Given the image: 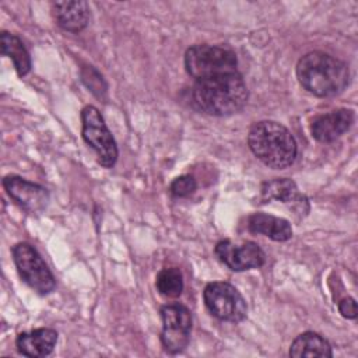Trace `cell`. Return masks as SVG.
<instances>
[{"mask_svg": "<svg viewBox=\"0 0 358 358\" xmlns=\"http://www.w3.org/2000/svg\"><path fill=\"white\" fill-rule=\"evenodd\" d=\"M249 91L238 71L196 80L190 90L192 105L206 115L229 116L248 102Z\"/></svg>", "mask_w": 358, "mask_h": 358, "instance_id": "cell-1", "label": "cell"}, {"mask_svg": "<svg viewBox=\"0 0 358 358\" xmlns=\"http://www.w3.org/2000/svg\"><path fill=\"white\" fill-rule=\"evenodd\" d=\"M296 77L308 92L320 98H329L345 90L350 71L343 60L326 52L315 50L298 60Z\"/></svg>", "mask_w": 358, "mask_h": 358, "instance_id": "cell-2", "label": "cell"}, {"mask_svg": "<svg viewBox=\"0 0 358 358\" xmlns=\"http://www.w3.org/2000/svg\"><path fill=\"white\" fill-rule=\"evenodd\" d=\"M248 145L257 159L273 169H284L292 165L298 152L291 131L274 120L255 123L248 134Z\"/></svg>", "mask_w": 358, "mask_h": 358, "instance_id": "cell-3", "label": "cell"}, {"mask_svg": "<svg viewBox=\"0 0 358 358\" xmlns=\"http://www.w3.org/2000/svg\"><path fill=\"white\" fill-rule=\"evenodd\" d=\"M238 59L234 50L218 45H194L185 53L186 71L194 78L201 80L218 74L234 73Z\"/></svg>", "mask_w": 358, "mask_h": 358, "instance_id": "cell-4", "label": "cell"}, {"mask_svg": "<svg viewBox=\"0 0 358 358\" xmlns=\"http://www.w3.org/2000/svg\"><path fill=\"white\" fill-rule=\"evenodd\" d=\"M13 259L21 280L41 295L50 294L56 280L38 250L28 242H18L13 246Z\"/></svg>", "mask_w": 358, "mask_h": 358, "instance_id": "cell-5", "label": "cell"}, {"mask_svg": "<svg viewBox=\"0 0 358 358\" xmlns=\"http://www.w3.org/2000/svg\"><path fill=\"white\" fill-rule=\"evenodd\" d=\"M81 123L83 138L96 152L98 162L105 168H112L117 161L119 151L101 112L92 105L84 106L81 110Z\"/></svg>", "mask_w": 358, "mask_h": 358, "instance_id": "cell-6", "label": "cell"}, {"mask_svg": "<svg viewBox=\"0 0 358 358\" xmlns=\"http://www.w3.org/2000/svg\"><path fill=\"white\" fill-rule=\"evenodd\" d=\"M203 298L210 313L222 322L239 323L246 317V301L229 282H208L203 291Z\"/></svg>", "mask_w": 358, "mask_h": 358, "instance_id": "cell-7", "label": "cell"}, {"mask_svg": "<svg viewBox=\"0 0 358 358\" xmlns=\"http://www.w3.org/2000/svg\"><path fill=\"white\" fill-rule=\"evenodd\" d=\"M161 343L166 352H182L190 340L192 313L182 303H168L161 308Z\"/></svg>", "mask_w": 358, "mask_h": 358, "instance_id": "cell-8", "label": "cell"}, {"mask_svg": "<svg viewBox=\"0 0 358 358\" xmlns=\"http://www.w3.org/2000/svg\"><path fill=\"white\" fill-rule=\"evenodd\" d=\"M214 253L218 260L232 271L259 268L266 262V255L262 248L250 241L241 245L228 239L220 241L214 248Z\"/></svg>", "mask_w": 358, "mask_h": 358, "instance_id": "cell-9", "label": "cell"}, {"mask_svg": "<svg viewBox=\"0 0 358 358\" xmlns=\"http://www.w3.org/2000/svg\"><path fill=\"white\" fill-rule=\"evenodd\" d=\"M3 186L15 203L29 213H39L48 206L49 193L38 183L18 175H7L3 179Z\"/></svg>", "mask_w": 358, "mask_h": 358, "instance_id": "cell-10", "label": "cell"}, {"mask_svg": "<svg viewBox=\"0 0 358 358\" xmlns=\"http://www.w3.org/2000/svg\"><path fill=\"white\" fill-rule=\"evenodd\" d=\"M354 123V112L350 109H336L313 119L310 131L315 140L331 143L341 137Z\"/></svg>", "mask_w": 358, "mask_h": 358, "instance_id": "cell-11", "label": "cell"}, {"mask_svg": "<svg viewBox=\"0 0 358 358\" xmlns=\"http://www.w3.org/2000/svg\"><path fill=\"white\" fill-rule=\"evenodd\" d=\"M262 199L264 201L277 200L284 204H291L299 214L309 211L308 199L299 193L296 183L288 178H277L264 182L262 186Z\"/></svg>", "mask_w": 358, "mask_h": 358, "instance_id": "cell-12", "label": "cell"}, {"mask_svg": "<svg viewBox=\"0 0 358 358\" xmlns=\"http://www.w3.org/2000/svg\"><path fill=\"white\" fill-rule=\"evenodd\" d=\"M57 343V331L49 327H41L31 331L20 333L15 345L20 354L31 358L49 355Z\"/></svg>", "mask_w": 358, "mask_h": 358, "instance_id": "cell-13", "label": "cell"}, {"mask_svg": "<svg viewBox=\"0 0 358 358\" xmlns=\"http://www.w3.org/2000/svg\"><path fill=\"white\" fill-rule=\"evenodd\" d=\"M57 25L69 32H80L90 22V6L84 0L56 1L52 6Z\"/></svg>", "mask_w": 358, "mask_h": 358, "instance_id": "cell-14", "label": "cell"}, {"mask_svg": "<svg viewBox=\"0 0 358 358\" xmlns=\"http://www.w3.org/2000/svg\"><path fill=\"white\" fill-rule=\"evenodd\" d=\"M246 225L250 232L264 235L275 242H285L292 238L291 222L281 217L255 213L248 218Z\"/></svg>", "mask_w": 358, "mask_h": 358, "instance_id": "cell-15", "label": "cell"}, {"mask_svg": "<svg viewBox=\"0 0 358 358\" xmlns=\"http://www.w3.org/2000/svg\"><path fill=\"white\" fill-rule=\"evenodd\" d=\"M289 357L302 358V357H319L330 358L333 357L330 343L315 331H305L294 338L289 347Z\"/></svg>", "mask_w": 358, "mask_h": 358, "instance_id": "cell-16", "label": "cell"}, {"mask_svg": "<svg viewBox=\"0 0 358 358\" xmlns=\"http://www.w3.org/2000/svg\"><path fill=\"white\" fill-rule=\"evenodd\" d=\"M0 41H1V53L4 56H8L13 60L18 76L22 77L28 74L31 70V56L27 48L24 46V43L21 42V39L10 32L3 31Z\"/></svg>", "mask_w": 358, "mask_h": 358, "instance_id": "cell-17", "label": "cell"}, {"mask_svg": "<svg viewBox=\"0 0 358 358\" xmlns=\"http://www.w3.org/2000/svg\"><path fill=\"white\" fill-rule=\"evenodd\" d=\"M158 292L166 298H178L183 291V275L178 267L162 268L155 278Z\"/></svg>", "mask_w": 358, "mask_h": 358, "instance_id": "cell-18", "label": "cell"}, {"mask_svg": "<svg viewBox=\"0 0 358 358\" xmlns=\"http://www.w3.org/2000/svg\"><path fill=\"white\" fill-rule=\"evenodd\" d=\"M197 189V182L192 175H180L169 185V192L175 197H187Z\"/></svg>", "mask_w": 358, "mask_h": 358, "instance_id": "cell-19", "label": "cell"}, {"mask_svg": "<svg viewBox=\"0 0 358 358\" xmlns=\"http://www.w3.org/2000/svg\"><path fill=\"white\" fill-rule=\"evenodd\" d=\"M83 81L84 84L98 96L101 98V95L103 92H106V84L102 78V76L92 67V66H87L83 69Z\"/></svg>", "mask_w": 358, "mask_h": 358, "instance_id": "cell-20", "label": "cell"}, {"mask_svg": "<svg viewBox=\"0 0 358 358\" xmlns=\"http://www.w3.org/2000/svg\"><path fill=\"white\" fill-rule=\"evenodd\" d=\"M338 310L340 313L347 319H355L357 317V302L354 298H344L338 302Z\"/></svg>", "mask_w": 358, "mask_h": 358, "instance_id": "cell-21", "label": "cell"}]
</instances>
